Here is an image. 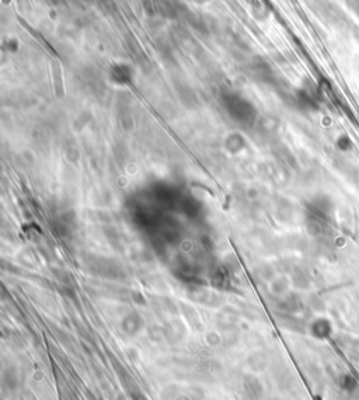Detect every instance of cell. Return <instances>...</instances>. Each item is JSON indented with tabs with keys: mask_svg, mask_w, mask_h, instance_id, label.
I'll use <instances>...</instances> for the list:
<instances>
[{
	"mask_svg": "<svg viewBox=\"0 0 359 400\" xmlns=\"http://www.w3.org/2000/svg\"><path fill=\"white\" fill-rule=\"evenodd\" d=\"M352 11L359 17V0H345Z\"/></svg>",
	"mask_w": 359,
	"mask_h": 400,
	"instance_id": "cell-1",
	"label": "cell"
}]
</instances>
